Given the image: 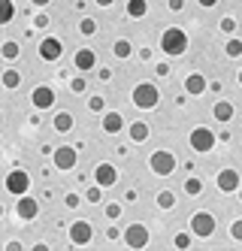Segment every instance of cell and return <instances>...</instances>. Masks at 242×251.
<instances>
[{
    "label": "cell",
    "mask_w": 242,
    "mask_h": 251,
    "mask_svg": "<svg viewBox=\"0 0 242 251\" xmlns=\"http://www.w3.org/2000/svg\"><path fill=\"white\" fill-rule=\"evenodd\" d=\"M161 51H166V55H173V58L185 55V51H188V33L182 27H166L161 33Z\"/></svg>",
    "instance_id": "cell-1"
},
{
    "label": "cell",
    "mask_w": 242,
    "mask_h": 251,
    "mask_svg": "<svg viewBox=\"0 0 242 251\" xmlns=\"http://www.w3.org/2000/svg\"><path fill=\"white\" fill-rule=\"evenodd\" d=\"M130 100H134L136 109H155L158 100H161V91H158L152 82H139L134 88V94H130Z\"/></svg>",
    "instance_id": "cell-2"
},
{
    "label": "cell",
    "mask_w": 242,
    "mask_h": 251,
    "mask_svg": "<svg viewBox=\"0 0 242 251\" xmlns=\"http://www.w3.org/2000/svg\"><path fill=\"white\" fill-rule=\"evenodd\" d=\"M148 167H152V173H155V176H173V173H176V167H179V160H176V154H173V151L158 149V151L152 154V160H148Z\"/></svg>",
    "instance_id": "cell-3"
},
{
    "label": "cell",
    "mask_w": 242,
    "mask_h": 251,
    "mask_svg": "<svg viewBox=\"0 0 242 251\" xmlns=\"http://www.w3.org/2000/svg\"><path fill=\"white\" fill-rule=\"evenodd\" d=\"M215 218H212V215L209 212H194V218H191V233H194V236L197 239H209L212 236V233H215Z\"/></svg>",
    "instance_id": "cell-4"
},
{
    "label": "cell",
    "mask_w": 242,
    "mask_h": 251,
    "mask_svg": "<svg viewBox=\"0 0 242 251\" xmlns=\"http://www.w3.org/2000/svg\"><path fill=\"white\" fill-rule=\"evenodd\" d=\"M188 142H191V149H194V151L206 154V151L215 149V133H212L209 127H194L191 136H188Z\"/></svg>",
    "instance_id": "cell-5"
},
{
    "label": "cell",
    "mask_w": 242,
    "mask_h": 251,
    "mask_svg": "<svg viewBox=\"0 0 242 251\" xmlns=\"http://www.w3.org/2000/svg\"><path fill=\"white\" fill-rule=\"evenodd\" d=\"M148 227L145 224H130L127 230H124V245L127 248H145L148 245Z\"/></svg>",
    "instance_id": "cell-6"
},
{
    "label": "cell",
    "mask_w": 242,
    "mask_h": 251,
    "mask_svg": "<svg viewBox=\"0 0 242 251\" xmlns=\"http://www.w3.org/2000/svg\"><path fill=\"white\" fill-rule=\"evenodd\" d=\"M52 160H54V167L58 170H73L79 164V154H76V149L73 146H58L52 151Z\"/></svg>",
    "instance_id": "cell-7"
},
{
    "label": "cell",
    "mask_w": 242,
    "mask_h": 251,
    "mask_svg": "<svg viewBox=\"0 0 242 251\" xmlns=\"http://www.w3.org/2000/svg\"><path fill=\"white\" fill-rule=\"evenodd\" d=\"M6 191L15 194V197L27 194V191H30V176H27L25 170H12V173L6 176Z\"/></svg>",
    "instance_id": "cell-8"
},
{
    "label": "cell",
    "mask_w": 242,
    "mask_h": 251,
    "mask_svg": "<svg viewBox=\"0 0 242 251\" xmlns=\"http://www.w3.org/2000/svg\"><path fill=\"white\" fill-rule=\"evenodd\" d=\"M91 239H94V227L88 221H73L70 224V242L73 245H88Z\"/></svg>",
    "instance_id": "cell-9"
},
{
    "label": "cell",
    "mask_w": 242,
    "mask_h": 251,
    "mask_svg": "<svg viewBox=\"0 0 242 251\" xmlns=\"http://www.w3.org/2000/svg\"><path fill=\"white\" fill-rule=\"evenodd\" d=\"M15 212H18V218H22V221H33L36 212H40V203H36L33 197L22 194V197H18V203H15Z\"/></svg>",
    "instance_id": "cell-10"
},
{
    "label": "cell",
    "mask_w": 242,
    "mask_h": 251,
    "mask_svg": "<svg viewBox=\"0 0 242 251\" xmlns=\"http://www.w3.org/2000/svg\"><path fill=\"white\" fill-rule=\"evenodd\" d=\"M239 185H242V178H239L236 170H221L218 173V191L233 194V191H239Z\"/></svg>",
    "instance_id": "cell-11"
},
{
    "label": "cell",
    "mask_w": 242,
    "mask_h": 251,
    "mask_svg": "<svg viewBox=\"0 0 242 251\" xmlns=\"http://www.w3.org/2000/svg\"><path fill=\"white\" fill-rule=\"evenodd\" d=\"M73 64H76V70L88 73V70L97 67V51H94V49H79L76 55H73Z\"/></svg>",
    "instance_id": "cell-12"
},
{
    "label": "cell",
    "mask_w": 242,
    "mask_h": 251,
    "mask_svg": "<svg viewBox=\"0 0 242 251\" xmlns=\"http://www.w3.org/2000/svg\"><path fill=\"white\" fill-rule=\"evenodd\" d=\"M61 51H64V46H61V40H54V37H46L40 43V58L43 61H58Z\"/></svg>",
    "instance_id": "cell-13"
},
{
    "label": "cell",
    "mask_w": 242,
    "mask_h": 251,
    "mask_svg": "<svg viewBox=\"0 0 242 251\" xmlns=\"http://www.w3.org/2000/svg\"><path fill=\"white\" fill-rule=\"evenodd\" d=\"M94 178H97V185L109 188V185L118 182V170H115L112 164H97V167H94Z\"/></svg>",
    "instance_id": "cell-14"
},
{
    "label": "cell",
    "mask_w": 242,
    "mask_h": 251,
    "mask_svg": "<svg viewBox=\"0 0 242 251\" xmlns=\"http://www.w3.org/2000/svg\"><path fill=\"white\" fill-rule=\"evenodd\" d=\"M30 100H33L36 109H49V106H54V91H52L49 85H40V88H33Z\"/></svg>",
    "instance_id": "cell-15"
},
{
    "label": "cell",
    "mask_w": 242,
    "mask_h": 251,
    "mask_svg": "<svg viewBox=\"0 0 242 251\" xmlns=\"http://www.w3.org/2000/svg\"><path fill=\"white\" fill-rule=\"evenodd\" d=\"M206 88H209V85H206V79H203L200 73L185 76V91H188V94H194V97H197V94H203V91H206Z\"/></svg>",
    "instance_id": "cell-16"
},
{
    "label": "cell",
    "mask_w": 242,
    "mask_h": 251,
    "mask_svg": "<svg viewBox=\"0 0 242 251\" xmlns=\"http://www.w3.org/2000/svg\"><path fill=\"white\" fill-rule=\"evenodd\" d=\"M212 115H215L221 124H227V121L233 118V103H230V100H215V106H212Z\"/></svg>",
    "instance_id": "cell-17"
},
{
    "label": "cell",
    "mask_w": 242,
    "mask_h": 251,
    "mask_svg": "<svg viewBox=\"0 0 242 251\" xmlns=\"http://www.w3.org/2000/svg\"><path fill=\"white\" fill-rule=\"evenodd\" d=\"M121 127H124L121 112H106V115H103V130H106V133H121Z\"/></svg>",
    "instance_id": "cell-18"
},
{
    "label": "cell",
    "mask_w": 242,
    "mask_h": 251,
    "mask_svg": "<svg viewBox=\"0 0 242 251\" xmlns=\"http://www.w3.org/2000/svg\"><path fill=\"white\" fill-rule=\"evenodd\" d=\"M127 133H130V139H134V142H145L152 130H148V124H145V121H134V124L127 127Z\"/></svg>",
    "instance_id": "cell-19"
},
{
    "label": "cell",
    "mask_w": 242,
    "mask_h": 251,
    "mask_svg": "<svg viewBox=\"0 0 242 251\" xmlns=\"http://www.w3.org/2000/svg\"><path fill=\"white\" fill-rule=\"evenodd\" d=\"M52 124H54V130H58V133H70V130H73V124H76V121H73V115H70V112H58Z\"/></svg>",
    "instance_id": "cell-20"
},
{
    "label": "cell",
    "mask_w": 242,
    "mask_h": 251,
    "mask_svg": "<svg viewBox=\"0 0 242 251\" xmlns=\"http://www.w3.org/2000/svg\"><path fill=\"white\" fill-rule=\"evenodd\" d=\"M145 12H148L145 0H127V15H130V19H142Z\"/></svg>",
    "instance_id": "cell-21"
},
{
    "label": "cell",
    "mask_w": 242,
    "mask_h": 251,
    "mask_svg": "<svg viewBox=\"0 0 242 251\" xmlns=\"http://www.w3.org/2000/svg\"><path fill=\"white\" fill-rule=\"evenodd\" d=\"M112 51H115V58H121V61L134 55V49H130V43H127V40H118V43L112 46Z\"/></svg>",
    "instance_id": "cell-22"
},
{
    "label": "cell",
    "mask_w": 242,
    "mask_h": 251,
    "mask_svg": "<svg viewBox=\"0 0 242 251\" xmlns=\"http://www.w3.org/2000/svg\"><path fill=\"white\" fill-rule=\"evenodd\" d=\"M0 6H3V15H0V22L9 25V22L15 19V3H12V0H0Z\"/></svg>",
    "instance_id": "cell-23"
},
{
    "label": "cell",
    "mask_w": 242,
    "mask_h": 251,
    "mask_svg": "<svg viewBox=\"0 0 242 251\" xmlns=\"http://www.w3.org/2000/svg\"><path fill=\"white\" fill-rule=\"evenodd\" d=\"M158 206H161V209H173V206H176V194H173V191H161V194H158Z\"/></svg>",
    "instance_id": "cell-24"
},
{
    "label": "cell",
    "mask_w": 242,
    "mask_h": 251,
    "mask_svg": "<svg viewBox=\"0 0 242 251\" xmlns=\"http://www.w3.org/2000/svg\"><path fill=\"white\" fill-rule=\"evenodd\" d=\"M3 85L6 88H18V85H22V73H18V70H6V73H3Z\"/></svg>",
    "instance_id": "cell-25"
},
{
    "label": "cell",
    "mask_w": 242,
    "mask_h": 251,
    "mask_svg": "<svg viewBox=\"0 0 242 251\" xmlns=\"http://www.w3.org/2000/svg\"><path fill=\"white\" fill-rule=\"evenodd\" d=\"M185 191H188L191 197H197V194L203 191V182H200L197 176H191V178H185Z\"/></svg>",
    "instance_id": "cell-26"
},
{
    "label": "cell",
    "mask_w": 242,
    "mask_h": 251,
    "mask_svg": "<svg viewBox=\"0 0 242 251\" xmlns=\"http://www.w3.org/2000/svg\"><path fill=\"white\" fill-rule=\"evenodd\" d=\"M79 30L85 33V37H94V33H97V22L94 19H82L79 22Z\"/></svg>",
    "instance_id": "cell-27"
},
{
    "label": "cell",
    "mask_w": 242,
    "mask_h": 251,
    "mask_svg": "<svg viewBox=\"0 0 242 251\" xmlns=\"http://www.w3.org/2000/svg\"><path fill=\"white\" fill-rule=\"evenodd\" d=\"M224 51H227V58H239V55H242V43H239V40H230V43L224 46Z\"/></svg>",
    "instance_id": "cell-28"
},
{
    "label": "cell",
    "mask_w": 242,
    "mask_h": 251,
    "mask_svg": "<svg viewBox=\"0 0 242 251\" xmlns=\"http://www.w3.org/2000/svg\"><path fill=\"white\" fill-rule=\"evenodd\" d=\"M3 58H6V61H15V58H18V43H12V40L3 43Z\"/></svg>",
    "instance_id": "cell-29"
},
{
    "label": "cell",
    "mask_w": 242,
    "mask_h": 251,
    "mask_svg": "<svg viewBox=\"0 0 242 251\" xmlns=\"http://www.w3.org/2000/svg\"><path fill=\"white\" fill-rule=\"evenodd\" d=\"M100 188H103V185H94V188L85 194V200H88V203H100V200H103V191H100Z\"/></svg>",
    "instance_id": "cell-30"
},
{
    "label": "cell",
    "mask_w": 242,
    "mask_h": 251,
    "mask_svg": "<svg viewBox=\"0 0 242 251\" xmlns=\"http://www.w3.org/2000/svg\"><path fill=\"white\" fill-rule=\"evenodd\" d=\"M106 218H109V221H118V218H121V203H109V206H106Z\"/></svg>",
    "instance_id": "cell-31"
},
{
    "label": "cell",
    "mask_w": 242,
    "mask_h": 251,
    "mask_svg": "<svg viewBox=\"0 0 242 251\" xmlns=\"http://www.w3.org/2000/svg\"><path fill=\"white\" fill-rule=\"evenodd\" d=\"M88 109H91V112H103V109H106V100H103V97H91V100H88Z\"/></svg>",
    "instance_id": "cell-32"
},
{
    "label": "cell",
    "mask_w": 242,
    "mask_h": 251,
    "mask_svg": "<svg viewBox=\"0 0 242 251\" xmlns=\"http://www.w3.org/2000/svg\"><path fill=\"white\" fill-rule=\"evenodd\" d=\"M173 245L176 248H191V236H188V233H179V236L173 239Z\"/></svg>",
    "instance_id": "cell-33"
},
{
    "label": "cell",
    "mask_w": 242,
    "mask_h": 251,
    "mask_svg": "<svg viewBox=\"0 0 242 251\" xmlns=\"http://www.w3.org/2000/svg\"><path fill=\"white\" fill-rule=\"evenodd\" d=\"M70 91H73V94H82V91H85V79H82V76H76V79L70 82Z\"/></svg>",
    "instance_id": "cell-34"
},
{
    "label": "cell",
    "mask_w": 242,
    "mask_h": 251,
    "mask_svg": "<svg viewBox=\"0 0 242 251\" xmlns=\"http://www.w3.org/2000/svg\"><path fill=\"white\" fill-rule=\"evenodd\" d=\"M218 27L224 30V33H233V30H236V22H233L230 15H227V19H221V25H218Z\"/></svg>",
    "instance_id": "cell-35"
},
{
    "label": "cell",
    "mask_w": 242,
    "mask_h": 251,
    "mask_svg": "<svg viewBox=\"0 0 242 251\" xmlns=\"http://www.w3.org/2000/svg\"><path fill=\"white\" fill-rule=\"evenodd\" d=\"M230 236H233L236 242H242V221H233V224H230Z\"/></svg>",
    "instance_id": "cell-36"
},
{
    "label": "cell",
    "mask_w": 242,
    "mask_h": 251,
    "mask_svg": "<svg viewBox=\"0 0 242 251\" xmlns=\"http://www.w3.org/2000/svg\"><path fill=\"white\" fill-rule=\"evenodd\" d=\"M79 203H82V200H79V197H76V194H70V197H67V206H70V209H76Z\"/></svg>",
    "instance_id": "cell-37"
},
{
    "label": "cell",
    "mask_w": 242,
    "mask_h": 251,
    "mask_svg": "<svg viewBox=\"0 0 242 251\" xmlns=\"http://www.w3.org/2000/svg\"><path fill=\"white\" fill-rule=\"evenodd\" d=\"M182 6H185V0H170V9H173V12H179Z\"/></svg>",
    "instance_id": "cell-38"
},
{
    "label": "cell",
    "mask_w": 242,
    "mask_h": 251,
    "mask_svg": "<svg viewBox=\"0 0 242 251\" xmlns=\"http://www.w3.org/2000/svg\"><path fill=\"white\" fill-rule=\"evenodd\" d=\"M197 3H200V6H203V9H212V6H215V3H218V0H197Z\"/></svg>",
    "instance_id": "cell-39"
},
{
    "label": "cell",
    "mask_w": 242,
    "mask_h": 251,
    "mask_svg": "<svg viewBox=\"0 0 242 251\" xmlns=\"http://www.w3.org/2000/svg\"><path fill=\"white\" fill-rule=\"evenodd\" d=\"M106 239H118V227H109L106 230Z\"/></svg>",
    "instance_id": "cell-40"
},
{
    "label": "cell",
    "mask_w": 242,
    "mask_h": 251,
    "mask_svg": "<svg viewBox=\"0 0 242 251\" xmlns=\"http://www.w3.org/2000/svg\"><path fill=\"white\" fill-rule=\"evenodd\" d=\"M36 27H49V19H46V15H36Z\"/></svg>",
    "instance_id": "cell-41"
},
{
    "label": "cell",
    "mask_w": 242,
    "mask_h": 251,
    "mask_svg": "<svg viewBox=\"0 0 242 251\" xmlns=\"http://www.w3.org/2000/svg\"><path fill=\"white\" fill-rule=\"evenodd\" d=\"M94 3H97V6H112L115 0H94Z\"/></svg>",
    "instance_id": "cell-42"
},
{
    "label": "cell",
    "mask_w": 242,
    "mask_h": 251,
    "mask_svg": "<svg viewBox=\"0 0 242 251\" xmlns=\"http://www.w3.org/2000/svg\"><path fill=\"white\" fill-rule=\"evenodd\" d=\"M30 3H33V6H49L52 0H30Z\"/></svg>",
    "instance_id": "cell-43"
},
{
    "label": "cell",
    "mask_w": 242,
    "mask_h": 251,
    "mask_svg": "<svg viewBox=\"0 0 242 251\" xmlns=\"http://www.w3.org/2000/svg\"><path fill=\"white\" fill-rule=\"evenodd\" d=\"M236 79H239V85H242V70H239V73H236Z\"/></svg>",
    "instance_id": "cell-44"
},
{
    "label": "cell",
    "mask_w": 242,
    "mask_h": 251,
    "mask_svg": "<svg viewBox=\"0 0 242 251\" xmlns=\"http://www.w3.org/2000/svg\"><path fill=\"white\" fill-rule=\"evenodd\" d=\"M239 200H242V197H239Z\"/></svg>",
    "instance_id": "cell-45"
}]
</instances>
